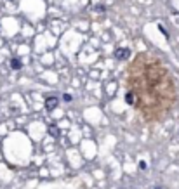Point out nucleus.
I'll return each mask as SVG.
<instances>
[{
    "instance_id": "obj_1",
    "label": "nucleus",
    "mask_w": 179,
    "mask_h": 189,
    "mask_svg": "<svg viewBox=\"0 0 179 189\" xmlns=\"http://www.w3.org/2000/svg\"><path fill=\"white\" fill-rule=\"evenodd\" d=\"M127 90L134 96V108L148 122H160L174 108L177 89L171 70L160 57L141 52L127 68Z\"/></svg>"
},
{
    "instance_id": "obj_2",
    "label": "nucleus",
    "mask_w": 179,
    "mask_h": 189,
    "mask_svg": "<svg viewBox=\"0 0 179 189\" xmlns=\"http://www.w3.org/2000/svg\"><path fill=\"white\" fill-rule=\"evenodd\" d=\"M129 56H131V50H129V49H117L115 50V57L120 59V61L129 59Z\"/></svg>"
},
{
    "instance_id": "obj_3",
    "label": "nucleus",
    "mask_w": 179,
    "mask_h": 189,
    "mask_svg": "<svg viewBox=\"0 0 179 189\" xmlns=\"http://www.w3.org/2000/svg\"><path fill=\"white\" fill-rule=\"evenodd\" d=\"M57 102H59V99H57V97H49V99L45 101V108H47L49 111H52L54 108L57 106Z\"/></svg>"
},
{
    "instance_id": "obj_4",
    "label": "nucleus",
    "mask_w": 179,
    "mask_h": 189,
    "mask_svg": "<svg viewBox=\"0 0 179 189\" xmlns=\"http://www.w3.org/2000/svg\"><path fill=\"white\" fill-rule=\"evenodd\" d=\"M125 102L129 104V106H134V96H132V94L129 92V90L125 92Z\"/></svg>"
},
{
    "instance_id": "obj_5",
    "label": "nucleus",
    "mask_w": 179,
    "mask_h": 189,
    "mask_svg": "<svg viewBox=\"0 0 179 189\" xmlns=\"http://www.w3.org/2000/svg\"><path fill=\"white\" fill-rule=\"evenodd\" d=\"M21 66H23V63L19 59H11V68L12 70H19Z\"/></svg>"
},
{
    "instance_id": "obj_6",
    "label": "nucleus",
    "mask_w": 179,
    "mask_h": 189,
    "mask_svg": "<svg viewBox=\"0 0 179 189\" xmlns=\"http://www.w3.org/2000/svg\"><path fill=\"white\" fill-rule=\"evenodd\" d=\"M49 134H51V135H54V137H57V135H59V130L52 125V127H49Z\"/></svg>"
},
{
    "instance_id": "obj_7",
    "label": "nucleus",
    "mask_w": 179,
    "mask_h": 189,
    "mask_svg": "<svg viewBox=\"0 0 179 189\" xmlns=\"http://www.w3.org/2000/svg\"><path fill=\"white\" fill-rule=\"evenodd\" d=\"M63 101H64V102H70V101H71V96H70V94H64V96H63Z\"/></svg>"
},
{
    "instance_id": "obj_8",
    "label": "nucleus",
    "mask_w": 179,
    "mask_h": 189,
    "mask_svg": "<svg viewBox=\"0 0 179 189\" xmlns=\"http://www.w3.org/2000/svg\"><path fill=\"white\" fill-rule=\"evenodd\" d=\"M139 168H141V170H144V168H146V163H144V161H139Z\"/></svg>"
},
{
    "instance_id": "obj_9",
    "label": "nucleus",
    "mask_w": 179,
    "mask_h": 189,
    "mask_svg": "<svg viewBox=\"0 0 179 189\" xmlns=\"http://www.w3.org/2000/svg\"><path fill=\"white\" fill-rule=\"evenodd\" d=\"M157 189H162V187H157Z\"/></svg>"
}]
</instances>
